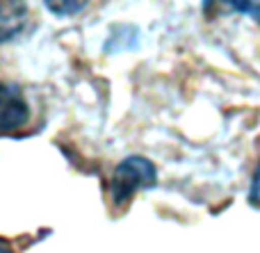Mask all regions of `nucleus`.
Masks as SVG:
<instances>
[{
	"mask_svg": "<svg viewBox=\"0 0 260 253\" xmlns=\"http://www.w3.org/2000/svg\"><path fill=\"white\" fill-rule=\"evenodd\" d=\"M155 185V167L151 160L133 155V158L123 160L112 173V183H110V194H112L114 203L121 205L126 203L133 194L139 190Z\"/></svg>",
	"mask_w": 260,
	"mask_h": 253,
	"instance_id": "nucleus-1",
	"label": "nucleus"
},
{
	"mask_svg": "<svg viewBox=\"0 0 260 253\" xmlns=\"http://www.w3.org/2000/svg\"><path fill=\"white\" fill-rule=\"evenodd\" d=\"M30 123V105L21 87L14 82H0V135L18 132Z\"/></svg>",
	"mask_w": 260,
	"mask_h": 253,
	"instance_id": "nucleus-2",
	"label": "nucleus"
},
{
	"mask_svg": "<svg viewBox=\"0 0 260 253\" xmlns=\"http://www.w3.org/2000/svg\"><path fill=\"white\" fill-rule=\"evenodd\" d=\"M27 23L25 0H0V44L14 39Z\"/></svg>",
	"mask_w": 260,
	"mask_h": 253,
	"instance_id": "nucleus-3",
	"label": "nucleus"
},
{
	"mask_svg": "<svg viewBox=\"0 0 260 253\" xmlns=\"http://www.w3.org/2000/svg\"><path fill=\"white\" fill-rule=\"evenodd\" d=\"M203 9H206V14H217V12L247 14L253 21L260 23V0H203Z\"/></svg>",
	"mask_w": 260,
	"mask_h": 253,
	"instance_id": "nucleus-4",
	"label": "nucleus"
},
{
	"mask_svg": "<svg viewBox=\"0 0 260 253\" xmlns=\"http://www.w3.org/2000/svg\"><path fill=\"white\" fill-rule=\"evenodd\" d=\"M44 3L57 16H73V14H80L91 0H44Z\"/></svg>",
	"mask_w": 260,
	"mask_h": 253,
	"instance_id": "nucleus-5",
	"label": "nucleus"
},
{
	"mask_svg": "<svg viewBox=\"0 0 260 253\" xmlns=\"http://www.w3.org/2000/svg\"><path fill=\"white\" fill-rule=\"evenodd\" d=\"M251 201L256 205H260V167L256 171V176H253V185H251Z\"/></svg>",
	"mask_w": 260,
	"mask_h": 253,
	"instance_id": "nucleus-6",
	"label": "nucleus"
},
{
	"mask_svg": "<svg viewBox=\"0 0 260 253\" xmlns=\"http://www.w3.org/2000/svg\"><path fill=\"white\" fill-rule=\"evenodd\" d=\"M0 253H12V251H9V249H5V246L0 244Z\"/></svg>",
	"mask_w": 260,
	"mask_h": 253,
	"instance_id": "nucleus-7",
	"label": "nucleus"
}]
</instances>
